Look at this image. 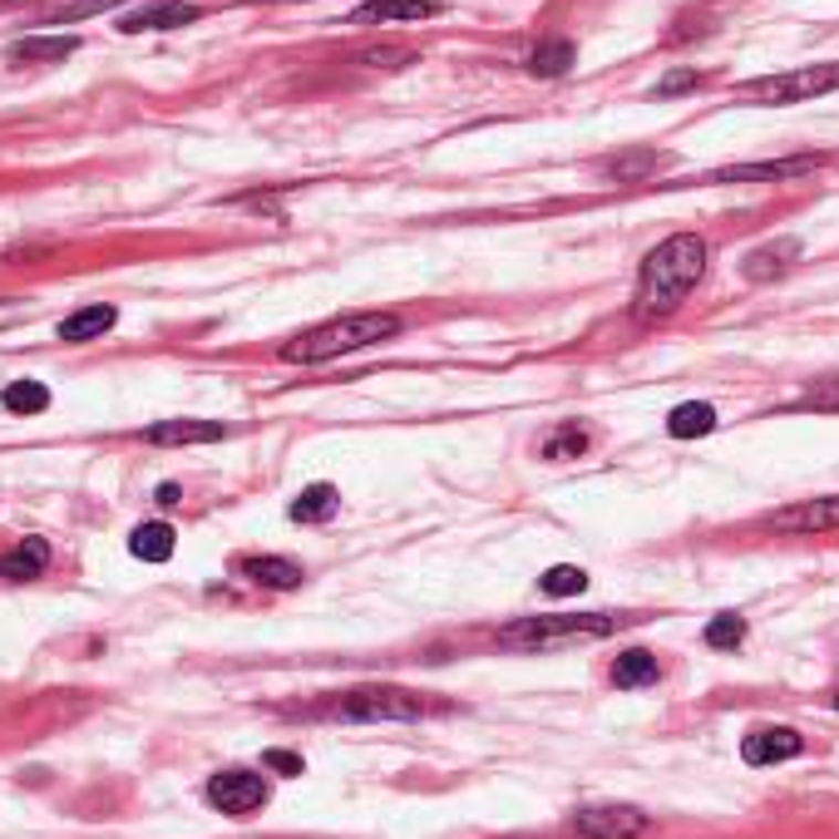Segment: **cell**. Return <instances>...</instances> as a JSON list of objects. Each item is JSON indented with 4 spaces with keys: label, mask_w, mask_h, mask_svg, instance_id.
Wrapping results in <instances>:
<instances>
[{
    "label": "cell",
    "mask_w": 839,
    "mask_h": 839,
    "mask_svg": "<svg viewBox=\"0 0 839 839\" xmlns=\"http://www.w3.org/2000/svg\"><path fill=\"white\" fill-rule=\"evenodd\" d=\"M45 568H50V544L45 538H20L15 548L0 554V578L6 583H30V578H40Z\"/></svg>",
    "instance_id": "2e32d148"
},
{
    "label": "cell",
    "mask_w": 839,
    "mask_h": 839,
    "mask_svg": "<svg viewBox=\"0 0 839 839\" xmlns=\"http://www.w3.org/2000/svg\"><path fill=\"white\" fill-rule=\"evenodd\" d=\"M396 332H400L396 312H350V316H336V322H322V326H312V332L282 342V360H292V366H322V360L390 342Z\"/></svg>",
    "instance_id": "7a4b0ae2"
},
{
    "label": "cell",
    "mask_w": 839,
    "mask_h": 839,
    "mask_svg": "<svg viewBox=\"0 0 839 839\" xmlns=\"http://www.w3.org/2000/svg\"><path fill=\"white\" fill-rule=\"evenodd\" d=\"M524 65H528L534 80H558V74H568L573 65H578V45H573V40H563V35H554V40H544V45H538Z\"/></svg>",
    "instance_id": "44dd1931"
},
{
    "label": "cell",
    "mask_w": 839,
    "mask_h": 839,
    "mask_svg": "<svg viewBox=\"0 0 839 839\" xmlns=\"http://www.w3.org/2000/svg\"><path fill=\"white\" fill-rule=\"evenodd\" d=\"M538 588H544L548 598H573V592L588 588V573L573 568V563H558V568H548L544 578H538Z\"/></svg>",
    "instance_id": "83f0119b"
},
{
    "label": "cell",
    "mask_w": 839,
    "mask_h": 839,
    "mask_svg": "<svg viewBox=\"0 0 839 839\" xmlns=\"http://www.w3.org/2000/svg\"><path fill=\"white\" fill-rule=\"evenodd\" d=\"M628 618H612V612H544V618H518L499 632L504 647L518 652H558V647H578V642H598V637L618 632Z\"/></svg>",
    "instance_id": "3957f363"
},
{
    "label": "cell",
    "mask_w": 839,
    "mask_h": 839,
    "mask_svg": "<svg viewBox=\"0 0 839 839\" xmlns=\"http://www.w3.org/2000/svg\"><path fill=\"white\" fill-rule=\"evenodd\" d=\"M208 800H212V810L232 815V820H248L252 810L268 805V780H262L258 770H218L208 780Z\"/></svg>",
    "instance_id": "8992f818"
},
{
    "label": "cell",
    "mask_w": 839,
    "mask_h": 839,
    "mask_svg": "<svg viewBox=\"0 0 839 839\" xmlns=\"http://www.w3.org/2000/svg\"><path fill=\"white\" fill-rule=\"evenodd\" d=\"M835 90H839V65H805L790 74L751 80V84H741L736 94L751 104H805V99H820V94H835Z\"/></svg>",
    "instance_id": "5b68a950"
},
{
    "label": "cell",
    "mask_w": 839,
    "mask_h": 839,
    "mask_svg": "<svg viewBox=\"0 0 839 839\" xmlns=\"http://www.w3.org/2000/svg\"><path fill=\"white\" fill-rule=\"evenodd\" d=\"M119 322V312H114V306H80V312L74 316H65V322H60V342H70V346H84V342H94V336H104L109 332V326Z\"/></svg>",
    "instance_id": "ac0fdd59"
},
{
    "label": "cell",
    "mask_w": 839,
    "mask_h": 839,
    "mask_svg": "<svg viewBox=\"0 0 839 839\" xmlns=\"http://www.w3.org/2000/svg\"><path fill=\"white\" fill-rule=\"evenodd\" d=\"M711 430H716V410L706 400H686V406H677L667 416V434L672 440H696V434H711Z\"/></svg>",
    "instance_id": "603a6c76"
},
{
    "label": "cell",
    "mask_w": 839,
    "mask_h": 839,
    "mask_svg": "<svg viewBox=\"0 0 839 839\" xmlns=\"http://www.w3.org/2000/svg\"><path fill=\"white\" fill-rule=\"evenodd\" d=\"M0 406H6L10 416H40V410H50V390L40 386V380H10V386L0 390Z\"/></svg>",
    "instance_id": "484cf974"
},
{
    "label": "cell",
    "mask_w": 839,
    "mask_h": 839,
    "mask_svg": "<svg viewBox=\"0 0 839 839\" xmlns=\"http://www.w3.org/2000/svg\"><path fill=\"white\" fill-rule=\"evenodd\" d=\"M144 440L148 444H218V440H228V424H218V420H164V424H148Z\"/></svg>",
    "instance_id": "9a60e30c"
},
{
    "label": "cell",
    "mask_w": 839,
    "mask_h": 839,
    "mask_svg": "<svg viewBox=\"0 0 839 839\" xmlns=\"http://www.w3.org/2000/svg\"><path fill=\"white\" fill-rule=\"evenodd\" d=\"M356 65H366V70H400V65H416V50H410V45H376V50H360Z\"/></svg>",
    "instance_id": "f1b7e54d"
},
{
    "label": "cell",
    "mask_w": 839,
    "mask_h": 839,
    "mask_svg": "<svg viewBox=\"0 0 839 839\" xmlns=\"http://www.w3.org/2000/svg\"><path fill=\"white\" fill-rule=\"evenodd\" d=\"M573 830L583 839H637L652 830V820L637 805H588L573 815Z\"/></svg>",
    "instance_id": "52a82bcc"
},
{
    "label": "cell",
    "mask_w": 839,
    "mask_h": 839,
    "mask_svg": "<svg viewBox=\"0 0 839 839\" xmlns=\"http://www.w3.org/2000/svg\"><path fill=\"white\" fill-rule=\"evenodd\" d=\"M825 158L820 154H800V158H775V164H736V168H716L706 174V183H751V178H766V183H780V178H805L815 174Z\"/></svg>",
    "instance_id": "8fae6325"
},
{
    "label": "cell",
    "mask_w": 839,
    "mask_h": 839,
    "mask_svg": "<svg viewBox=\"0 0 839 839\" xmlns=\"http://www.w3.org/2000/svg\"><path fill=\"white\" fill-rule=\"evenodd\" d=\"M657 677H662V667H657V657L642 652V647H632V652H622L618 662H612V686H618V692H642V686H657Z\"/></svg>",
    "instance_id": "d6986e66"
},
{
    "label": "cell",
    "mask_w": 839,
    "mask_h": 839,
    "mask_svg": "<svg viewBox=\"0 0 839 839\" xmlns=\"http://www.w3.org/2000/svg\"><path fill=\"white\" fill-rule=\"evenodd\" d=\"M766 524L775 534H830V528H839V494L790 504V508H780V514H770Z\"/></svg>",
    "instance_id": "9c48e42d"
},
{
    "label": "cell",
    "mask_w": 839,
    "mask_h": 839,
    "mask_svg": "<svg viewBox=\"0 0 839 839\" xmlns=\"http://www.w3.org/2000/svg\"><path fill=\"white\" fill-rule=\"evenodd\" d=\"M662 164H667V154H657V148H628V154H618V158H602V178H612V183H642V178H652Z\"/></svg>",
    "instance_id": "e0dca14e"
},
{
    "label": "cell",
    "mask_w": 839,
    "mask_h": 839,
    "mask_svg": "<svg viewBox=\"0 0 839 839\" xmlns=\"http://www.w3.org/2000/svg\"><path fill=\"white\" fill-rule=\"evenodd\" d=\"M701 277H706V238H696V232H672L667 242H657V248L647 252L642 272H637L632 316L642 326L667 322V316L696 292Z\"/></svg>",
    "instance_id": "6da1fadb"
},
{
    "label": "cell",
    "mask_w": 839,
    "mask_h": 839,
    "mask_svg": "<svg viewBox=\"0 0 839 839\" xmlns=\"http://www.w3.org/2000/svg\"><path fill=\"white\" fill-rule=\"evenodd\" d=\"M701 637H706V647H716V652H731V647L746 642V618H741V612H716Z\"/></svg>",
    "instance_id": "4316f807"
},
{
    "label": "cell",
    "mask_w": 839,
    "mask_h": 839,
    "mask_svg": "<svg viewBox=\"0 0 839 839\" xmlns=\"http://www.w3.org/2000/svg\"><path fill=\"white\" fill-rule=\"evenodd\" d=\"M538 450H544V460H578V454H588V430L578 420H563L544 434Z\"/></svg>",
    "instance_id": "d4e9b609"
},
{
    "label": "cell",
    "mask_w": 839,
    "mask_h": 839,
    "mask_svg": "<svg viewBox=\"0 0 839 839\" xmlns=\"http://www.w3.org/2000/svg\"><path fill=\"white\" fill-rule=\"evenodd\" d=\"M158 504H164V508H174V504H183V499H178V484H158Z\"/></svg>",
    "instance_id": "d6a6232c"
},
{
    "label": "cell",
    "mask_w": 839,
    "mask_h": 839,
    "mask_svg": "<svg viewBox=\"0 0 839 839\" xmlns=\"http://www.w3.org/2000/svg\"><path fill=\"white\" fill-rule=\"evenodd\" d=\"M835 706H839V686H835Z\"/></svg>",
    "instance_id": "836d02e7"
},
{
    "label": "cell",
    "mask_w": 839,
    "mask_h": 839,
    "mask_svg": "<svg viewBox=\"0 0 839 839\" xmlns=\"http://www.w3.org/2000/svg\"><path fill=\"white\" fill-rule=\"evenodd\" d=\"M795 410H825V416H839V376L815 380V386L795 400Z\"/></svg>",
    "instance_id": "f546056e"
},
{
    "label": "cell",
    "mask_w": 839,
    "mask_h": 839,
    "mask_svg": "<svg viewBox=\"0 0 839 839\" xmlns=\"http://www.w3.org/2000/svg\"><path fill=\"white\" fill-rule=\"evenodd\" d=\"M232 573L238 578H248V583H258V588H272V592H286V588H302V563H292V558H238L232 563Z\"/></svg>",
    "instance_id": "7c38bea8"
},
{
    "label": "cell",
    "mask_w": 839,
    "mask_h": 839,
    "mask_svg": "<svg viewBox=\"0 0 839 839\" xmlns=\"http://www.w3.org/2000/svg\"><path fill=\"white\" fill-rule=\"evenodd\" d=\"M336 508H342L336 484H306V490L292 499V508H286V514H292L296 524H326V518H336Z\"/></svg>",
    "instance_id": "ffe728a7"
},
{
    "label": "cell",
    "mask_w": 839,
    "mask_h": 839,
    "mask_svg": "<svg viewBox=\"0 0 839 839\" xmlns=\"http://www.w3.org/2000/svg\"><path fill=\"white\" fill-rule=\"evenodd\" d=\"M174 528L168 524H139L134 528V538H129V554L134 558H144V563H168L174 558Z\"/></svg>",
    "instance_id": "cb8c5ba5"
},
{
    "label": "cell",
    "mask_w": 839,
    "mask_h": 839,
    "mask_svg": "<svg viewBox=\"0 0 839 839\" xmlns=\"http://www.w3.org/2000/svg\"><path fill=\"white\" fill-rule=\"evenodd\" d=\"M800 258V242L795 238H780V242H770V248H756L746 258V277L751 282H766V277H775V272H785L790 262Z\"/></svg>",
    "instance_id": "7402d4cb"
},
{
    "label": "cell",
    "mask_w": 839,
    "mask_h": 839,
    "mask_svg": "<svg viewBox=\"0 0 839 839\" xmlns=\"http://www.w3.org/2000/svg\"><path fill=\"white\" fill-rule=\"evenodd\" d=\"M696 84H701L696 70H672L667 80H657V94L667 99V94H686V90H696Z\"/></svg>",
    "instance_id": "4dcf8cb0"
},
{
    "label": "cell",
    "mask_w": 839,
    "mask_h": 839,
    "mask_svg": "<svg viewBox=\"0 0 839 839\" xmlns=\"http://www.w3.org/2000/svg\"><path fill=\"white\" fill-rule=\"evenodd\" d=\"M805 751V736L795 726H761L741 741V761L746 766H780V761H795Z\"/></svg>",
    "instance_id": "30bf717a"
},
{
    "label": "cell",
    "mask_w": 839,
    "mask_h": 839,
    "mask_svg": "<svg viewBox=\"0 0 839 839\" xmlns=\"http://www.w3.org/2000/svg\"><path fill=\"white\" fill-rule=\"evenodd\" d=\"M440 0H366L350 25H396V20H434Z\"/></svg>",
    "instance_id": "4fadbf2b"
},
{
    "label": "cell",
    "mask_w": 839,
    "mask_h": 839,
    "mask_svg": "<svg viewBox=\"0 0 839 839\" xmlns=\"http://www.w3.org/2000/svg\"><path fill=\"white\" fill-rule=\"evenodd\" d=\"M316 716H332V721H420L424 701L416 692H406V686H356V692H346L342 701L316 706Z\"/></svg>",
    "instance_id": "277c9868"
},
{
    "label": "cell",
    "mask_w": 839,
    "mask_h": 839,
    "mask_svg": "<svg viewBox=\"0 0 839 839\" xmlns=\"http://www.w3.org/2000/svg\"><path fill=\"white\" fill-rule=\"evenodd\" d=\"M203 20V6L193 0H148V6H134L119 15V30L124 35H144V30H183Z\"/></svg>",
    "instance_id": "ba28073f"
},
{
    "label": "cell",
    "mask_w": 839,
    "mask_h": 839,
    "mask_svg": "<svg viewBox=\"0 0 839 839\" xmlns=\"http://www.w3.org/2000/svg\"><path fill=\"white\" fill-rule=\"evenodd\" d=\"M262 766L277 770V775H302L306 770L302 756H292V751H268V756H262Z\"/></svg>",
    "instance_id": "1f68e13d"
},
{
    "label": "cell",
    "mask_w": 839,
    "mask_h": 839,
    "mask_svg": "<svg viewBox=\"0 0 839 839\" xmlns=\"http://www.w3.org/2000/svg\"><path fill=\"white\" fill-rule=\"evenodd\" d=\"M80 50L74 35H25L6 50L10 65H65V60Z\"/></svg>",
    "instance_id": "5bb4252c"
}]
</instances>
